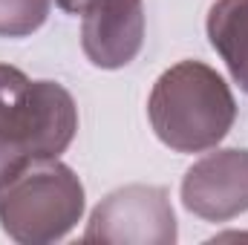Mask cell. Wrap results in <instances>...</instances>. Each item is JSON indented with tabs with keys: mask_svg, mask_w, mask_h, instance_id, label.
Here are the masks:
<instances>
[{
	"mask_svg": "<svg viewBox=\"0 0 248 245\" xmlns=\"http://www.w3.org/2000/svg\"><path fill=\"white\" fill-rule=\"evenodd\" d=\"M81 46L98 69H122L144 46V0H87Z\"/></svg>",
	"mask_w": 248,
	"mask_h": 245,
	"instance_id": "6",
	"label": "cell"
},
{
	"mask_svg": "<svg viewBox=\"0 0 248 245\" xmlns=\"http://www.w3.org/2000/svg\"><path fill=\"white\" fill-rule=\"evenodd\" d=\"M182 205L205 222H228L248 211V150L225 147L202 156L182 179Z\"/></svg>",
	"mask_w": 248,
	"mask_h": 245,
	"instance_id": "5",
	"label": "cell"
},
{
	"mask_svg": "<svg viewBox=\"0 0 248 245\" xmlns=\"http://www.w3.org/2000/svg\"><path fill=\"white\" fill-rule=\"evenodd\" d=\"M147 119L156 138L173 153H205L231 133L237 98L214 66L179 61L156 78Z\"/></svg>",
	"mask_w": 248,
	"mask_h": 245,
	"instance_id": "2",
	"label": "cell"
},
{
	"mask_svg": "<svg viewBox=\"0 0 248 245\" xmlns=\"http://www.w3.org/2000/svg\"><path fill=\"white\" fill-rule=\"evenodd\" d=\"M205 32L231 78L248 92V0H214L205 17Z\"/></svg>",
	"mask_w": 248,
	"mask_h": 245,
	"instance_id": "7",
	"label": "cell"
},
{
	"mask_svg": "<svg viewBox=\"0 0 248 245\" xmlns=\"http://www.w3.org/2000/svg\"><path fill=\"white\" fill-rule=\"evenodd\" d=\"M87 243L173 245L179 240L170 196L159 184H124L107 193L90 214Z\"/></svg>",
	"mask_w": 248,
	"mask_h": 245,
	"instance_id": "4",
	"label": "cell"
},
{
	"mask_svg": "<svg viewBox=\"0 0 248 245\" xmlns=\"http://www.w3.org/2000/svg\"><path fill=\"white\" fill-rule=\"evenodd\" d=\"M78 133V107L58 81L0 63V184L38 159H58Z\"/></svg>",
	"mask_w": 248,
	"mask_h": 245,
	"instance_id": "1",
	"label": "cell"
},
{
	"mask_svg": "<svg viewBox=\"0 0 248 245\" xmlns=\"http://www.w3.org/2000/svg\"><path fill=\"white\" fill-rule=\"evenodd\" d=\"M55 0H0V38H29L38 32Z\"/></svg>",
	"mask_w": 248,
	"mask_h": 245,
	"instance_id": "8",
	"label": "cell"
},
{
	"mask_svg": "<svg viewBox=\"0 0 248 245\" xmlns=\"http://www.w3.org/2000/svg\"><path fill=\"white\" fill-rule=\"evenodd\" d=\"M84 184L61 159H38L0 184V228L20 245L63 240L84 216Z\"/></svg>",
	"mask_w": 248,
	"mask_h": 245,
	"instance_id": "3",
	"label": "cell"
},
{
	"mask_svg": "<svg viewBox=\"0 0 248 245\" xmlns=\"http://www.w3.org/2000/svg\"><path fill=\"white\" fill-rule=\"evenodd\" d=\"M58 6H61L63 12H69V15H78L84 6H87V0H55Z\"/></svg>",
	"mask_w": 248,
	"mask_h": 245,
	"instance_id": "9",
	"label": "cell"
}]
</instances>
